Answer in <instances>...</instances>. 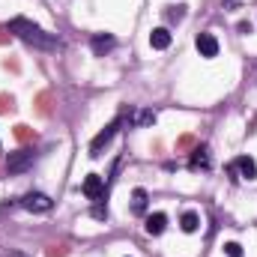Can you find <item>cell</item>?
Here are the masks:
<instances>
[{"label":"cell","mask_w":257,"mask_h":257,"mask_svg":"<svg viewBox=\"0 0 257 257\" xmlns=\"http://www.w3.org/2000/svg\"><path fill=\"white\" fill-rule=\"evenodd\" d=\"M9 33H15L18 39H24V42L33 45V48H60V39H57L54 33H45L39 24H33V21L21 18V15L9 21Z\"/></svg>","instance_id":"6da1fadb"},{"label":"cell","mask_w":257,"mask_h":257,"mask_svg":"<svg viewBox=\"0 0 257 257\" xmlns=\"http://www.w3.org/2000/svg\"><path fill=\"white\" fill-rule=\"evenodd\" d=\"M33 159H36L33 150H15V153L6 156V171H9V174H24V171L33 165Z\"/></svg>","instance_id":"7a4b0ae2"},{"label":"cell","mask_w":257,"mask_h":257,"mask_svg":"<svg viewBox=\"0 0 257 257\" xmlns=\"http://www.w3.org/2000/svg\"><path fill=\"white\" fill-rule=\"evenodd\" d=\"M21 206H24L27 212H51L54 200H51L48 194H42V192H30V194L21 197Z\"/></svg>","instance_id":"3957f363"},{"label":"cell","mask_w":257,"mask_h":257,"mask_svg":"<svg viewBox=\"0 0 257 257\" xmlns=\"http://www.w3.org/2000/svg\"><path fill=\"white\" fill-rule=\"evenodd\" d=\"M120 123H123V117H120V120H114V123H108V126L93 138V144H90V156H93V159H96V156H102V147H108V144H111V138L117 135Z\"/></svg>","instance_id":"277c9868"},{"label":"cell","mask_w":257,"mask_h":257,"mask_svg":"<svg viewBox=\"0 0 257 257\" xmlns=\"http://www.w3.org/2000/svg\"><path fill=\"white\" fill-rule=\"evenodd\" d=\"M81 192L87 194L90 200H102V197H105V180H102L99 174H90V177L84 180V186H81Z\"/></svg>","instance_id":"5b68a950"},{"label":"cell","mask_w":257,"mask_h":257,"mask_svg":"<svg viewBox=\"0 0 257 257\" xmlns=\"http://www.w3.org/2000/svg\"><path fill=\"white\" fill-rule=\"evenodd\" d=\"M114 45H117V39H114L111 33H96V36L90 39V48H93L96 57H105L108 51H114Z\"/></svg>","instance_id":"8992f818"},{"label":"cell","mask_w":257,"mask_h":257,"mask_svg":"<svg viewBox=\"0 0 257 257\" xmlns=\"http://www.w3.org/2000/svg\"><path fill=\"white\" fill-rule=\"evenodd\" d=\"M194 45H197L200 57H218V39H215L212 33H200Z\"/></svg>","instance_id":"52a82bcc"},{"label":"cell","mask_w":257,"mask_h":257,"mask_svg":"<svg viewBox=\"0 0 257 257\" xmlns=\"http://www.w3.org/2000/svg\"><path fill=\"white\" fill-rule=\"evenodd\" d=\"M147 233L150 236H162L165 233V227H168V215L165 212H153V215H147Z\"/></svg>","instance_id":"ba28073f"},{"label":"cell","mask_w":257,"mask_h":257,"mask_svg":"<svg viewBox=\"0 0 257 257\" xmlns=\"http://www.w3.org/2000/svg\"><path fill=\"white\" fill-rule=\"evenodd\" d=\"M233 168H236V171H242V177H245V180H257V162L251 159V156H239V159L233 162Z\"/></svg>","instance_id":"9c48e42d"},{"label":"cell","mask_w":257,"mask_h":257,"mask_svg":"<svg viewBox=\"0 0 257 257\" xmlns=\"http://www.w3.org/2000/svg\"><path fill=\"white\" fill-rule=\"evenodd\" d=\"M150 45H153L156 51H165V48L171 45V30H165V27H156V30L150 33Z\"/></svg>","instance_id":"30bf717a"},{"label":"cell","mask_w":257,"mask_h":257,"mask_svg":"<svg viewBox=\"0 0 257 257\" xmlns=\"http://www.w3.org/2000/svg\"><path fill=\"white\" fill-rule=\"evenodd\" d=\"M189 168H192V171H209V150H206V147H197V150H194Z\"/></svg>","instance_id":"8fae6325"},{"label":"cell","mask_w":257,"mask_h":257,"mask_svg":"<svg viewBox=\"0 0 257 257\" xmlns=\"http://www.w3.org/2000/svg\"><path fill=\"white\" fill-rule=\"evenodd\" d=\"M180 227H183L186 233H194V230L200 227V215H197L194 209H189V212H183V218H180Z\"/></svg>","instance_id":"7c38bea8"},{"label":"cell","mask_w":257,"mask_h":257,"mask_svg":"<svg viewBox=\"0 0 257 257\" xmlns=\"http://www.w3.org/2000/svg\"><path fill=\"white\" fill-rule=\"evenodd\" d=\"M132 212L135 215H144L147 212V192L144 189H135L132 192Z\"/></svg>","instance_id":"4fadbf2b"},{"label":"cell","mask_w":257,"mask_h":257,"mask_svg":"<svg viewBox=\"0 0 257 257\" xmlns=\"http://www.w3.org/2000/svg\"><path fill=\"white\" fill-rule=\"evenodd\" d=\"M224 254L227 257H242V245H239V242H224Z\"/></svg>","instance_id":"5bb4252c"},{"label":"cell","mask_w":257,"mask_h":257,"mask_svg":"<svg viewBox=\"0 0 257 257\" xmlns=\"http://www.w3.org/2000/svg\"><path fill=\"white\" fill-rule=\"evenodd\" d=\"M138 123H141V126H150V123H156V114H153V111H141V114H138Z\"/></svg>","instance_id":"9a60e30c"},{"label":"cell","mask_w":257,"mask_h":257,"mask_svg":"<svg viewBox=\"0 0 257 257\" xmlns=\"http://www.w3.org/2000/svg\"><path fill=\"white\" fill-rule=\"evenodd\" d=\"M93 218H108V206H105L102 200H96V206H93Z\"/></svg>","instance_id":"2e32d148"},{"label":"cell","mask_w":257,"mask_h":257,"mask_svg":"<svg viewBox=\"0 0 257 257\" xmlns=\"http://www.w3.org/2000/svg\"><path fill=\"white\" fill-rule=\"evenodd\" d=\"M239 33H251V24L248 21H239Z\"/></svg>","instance_id":"e0dca14e"},{"label":"cell","mask_w":257,"mask_h":257,"mask_svg":"<svg viewBox=\"0 0 257 257\" xmlns=\"http://www.w3.org/2000/svg\"><path fill=\"white\" fill-rule=\"evenodd\" d=\"M6 257H27V254H24V251H9Z\"/></svg>","instance_id":"ac0fdd59"}]
</instances>
